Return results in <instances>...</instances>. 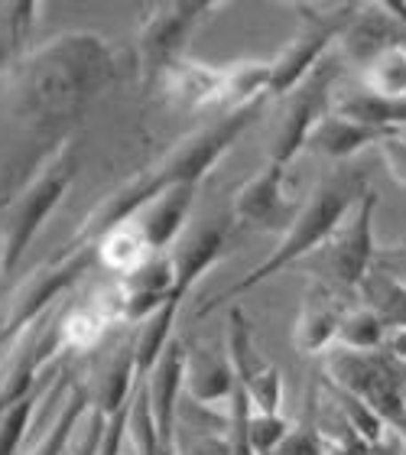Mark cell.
I'll return each mask as SVG.
<instances>
[{
    "mask_svg": "<svg viewBox=\"0 0 406 455\" xmlns=\"http://www.w3.org/2000/svg\"><path fill=\"white\" fill-rule=\"evenodd\" d=\"M374 212H378V192L370 189L364 199L354 205L348 219L331 235V241L312 254L309 267L315 280L325 283L335 293H358L361 283L374 270L378 257V241H374Z\"/></svg>",
    "mask_w": 406,
    "mask_h": 455,
    "instance_id": "30bf717a",
    "label": "cell"
},
{
    "mask_svg": "<svg viewBox=\"0 0 406 455\" xmlns=\"http://www.w3.org/2000/svg\"><path fill=\"white\" fill-rule=\"evenodd\" d=\"M368 452L370 455H403V449H400L397 439H380L378 446H370Z\"/></svg>",
    "mask_w": 406,
    "mask_h": 455,
    "instance_id": "f35d334b",
    "label": "cell"
},
{
    "mask_svg": "<svg viewBox=\"0 0 406 455\" xmlns=\"http://www.w3.org/2000/svg\"><path fill=\"white\" fill-rule=\"evenodd\" d=\"M361 306H368L370 313L387 325V332H403L406 329V283L384 270H370L368 280L358 290Z\"/></svg>",
    "mask_w": 406,
    "mask_h": 455,
    "instance_id": "603a6c76",
    "label": "cell"
},
{
    "mask_svg": "<svg viewBox=\"0 0 406 455\" xmlns=\"http://www.w3.org/2000/svg\"><path fill=\"white\" fill-rule=\"evenodd\" d=\"M179 306L182 303H166L163 309H156V313L150 315V319H143L140 325H133V335H131V348H133V361H137V378H147L153 371V364L160 361V355L166 351V345H170L176 335H172V329H176V315H179Z\"/></svg>",
    "mask_w": 406,
    "mask_h": 455,
    "instance_id": "7402d4cb",
    "label": "cell"
},
{
    "mask_svg": "<svg viewBox=\"0 0 406 455\" xmlns=\"http://www.w3.org/2000/svg\"><path fill=\"white\" fill-rule=\"evenodd\" d=\"M95 247H98V264L114 270L117 280L127 276L131 270H137L153 254L150 247H147V241H143L140 228L133 225V221H123V225L111 228Z\"/></svg>",
    "mask_w": 406,
    "mask_h": 455,
    "instance_id": "d4e9b609",
    "label": "cell"
},
{
    "mask_svg": "<svg viewBox=\"0 0 406 455\" xmlns=\"http://www.w3.org/2000/svg\"><path fill=\"white\" fill-rule=\"evenodd\" d=\"M36 403H39V397L29 394L27 400H20V403H13L10 410L0 413V455L20 452V446H23V439H27V433H29V423L36 417Z\"/></svg>",
    "mask_w": 406,
    "mask_h": 455,
    "instance_id": "f1b7e54d",
    "label": "cell"
},
{
    "mask_svg": "<svg viewBox=\"0 0 406 455\" xmlns=\"http://www.w3.org/2000/svg\"><path fill=\"white\" fill-rule=\"evenodd\" d=\"M331 111L341 114V117H348V121L380 127V131H403L406 127V98L403 101L378 98V95H370V92H364V88L341 95Z\"/></svg>",
    "mask_w": 406,
    "mask_h": 455,
    "instance_id": "cb8c5ba5",
    "label": "cell"
},
{
    "mask_svg": "<svg viewBox=\"0 0 406 455\" xmlns=\"http://www.w3.org/2000/svg\"><path fill=\"white\" fill-rule=\"evenodd\" d=\"M147 397H150L153 419L160 429L163 455H172V439H176V410H179V394L186 390V341L172 339L153 371L143 378Z\"/></svg>",
    "mask_w": 406,
    "mask_h": 455,
    "instance_id": "5bb4252c",
    "label": "cell"
},
{
    "mask_svg": "<svg viewBox=\"0 0 406 455\" xmlns=\"http://www.w3.org/2000/svg\"><path fill=\"white\" fill-rule=\"evenodd\" d=\"M397 433H400V439H403V446H406V419L397 427Z\"/></svg>",
    "mask_w": 406,
    "mask_h": 455,
    "instance_id": "b9f144b4",
    "label": "cell"
},
{
    "mask_svg": "<svg viewBox=\"0 0 406 455\" xmlns=\"http://www.w3.org/2000/svg\"><path fill=\"white\" fill-rule=\"evenodd\" d=\"M387 325L380 323L378 313L368 306H354L345 313V323L338 329V345L345 351H384L387 348Z\"/></svg>",
    "mask_w": 406,
    "mask_h": 455,
    "instance_id": "83f0119b",
    "label": "cell"
},
{
    "mask_svg": "<svg viewBox=\"0 0 406 455\" xmlns=\"http://www.w3.org/2000/svg\"><path fill=\"white\" fill-rule=\"evenodd\" d=\"M387 351L400 361V364H406V329H403V332H390Z\"/></svg>",
    "mask_w": 406,
    "mask_h": 455,
    "instance_id": "74e56055",
    "label": "cell"
},
{
    "mask_svg": "<svg viewBox=\"0 0 406 455\" xmlns=\"http://www.w3.org/2000/svg\"><path fill=\"white\" fill-rule=\"evenodd\" d=\"M123 446H131L133 455H163L160 429L153 419L150 397H147V384L137 380L133 397L127 403V423H123Z\"/></svg>",
    "mask_w": 406,
    "mask_h": 455,
    "instance_id": "4316f807",
    "label": "cell"
},
{
    "mask_svg": "<svg viewBox=\"0 0 406 455\" xmlns=\"http://www.w3.org/2000/svg\"><path fill=\"white\" fill-rule=\"evenodd\" d=\"M195 196H199V186H176V189H166L163 196H156L150 205H143L131 219L140 228L143 241L153 254H166L186 235Z\"/></svg>",
    "mask_w": 406,
    "mask_h": 455,
    "instance_id": "d6986e66",
    "label": "cell"
},
{
    "mask_svg": "<svg viewBox=\"0 0 406 455\" xmlns=\"http://www.w3.org/2000/svg\"><path fill=\"white\" fill-rule=\"evenodd\" d=\"M23 52H27V46H23L7 27H0V78L7 76L10 68H13V62H17Z\"/></svg>",
    "mask_w": 406,
    "mask_h": 455,
    "instance_id": "8d00e7d4",
    "label": "cell"
},
{
    "mask_svg": "<svg viewBox=\"0 0 406 455\" xmlns=\"http://www.w3.org/2000/svg\"><path fill=\"white\" fill-rule=\"evenodd\" d=\"M227 241H231L227 221H199V225L186 228V235L166 251L172 260V276H176V286H172L176 303H182L192 286L225 257Z\"/></svg>",
    "mask_w": 406,
    "mask_h": 455,
    "instance_id": "7c38bea8",
    "label": "cell"
},
{
    "mask_svg": "<svg viewBox=\"0 0 406 455\" xmlns=\"http://www.w3.org/2000/svg\"><path fill=\"white\" fill-rule=\"evenodd\" d=\"M368 192H370V172L364 170V166L348 163V166H331V170L322 172L319 182L312 186L309 199L299 205L296 221L286 228V235L280 237V244H276L251 274H244L237 283H231L227 290L215 293L211 299H205L199 309V319H208L215 309L235 303L237 296L251 293L254 286L267 283L270 276L283 274L290 267L309 260L312 254H319L322 247L331 241V235L341 228V221L348 219L351 212H354V205H358Z\"/></svg>",
    "mask_w": 406,
    "mask_h": 455,
    "instance_id": "3957f363",
    "label": "cell"
},
{
    "mask_svg": "<svg viewBox=\"0 0 406 455\" xmlns=\"http://www.w3.org/2000/svg\"><path fill=\"white\" fill-rule=\"evenodd\" d=\"M39 17H43V4H0V27H7L27 49L33 29L39 27Z\"/></svg>",
    "mask_w": 406,
    "mask_h": 455,
    "instance_id": "4dcf8cb0",
    "label": "cell"
},
{
    "mask_svg": "<svg viewBox=\"0 0 406 455\" xmlns=\"http://www.w3.org/2000/svg\"><path fill=\"white\" fill-rule=\"evenodd\" d=\"M123 423H127V410L107 417V427H104L98 455H123Z\"/></svg>",
    "mask_w": 406,
    "mask_h": 455,
    "instance_id": "e575fe53",
    "label": "cell"
},
{
    "mask_svg": "<svg viewBox=\"0 0 406 455\" xmlns=\"http://www.w3.org/2000/svg\"><path fill=\"white\" fill-rule=\"evenodd\" d=\"M225 4H202V0H163L137 7L133 23V59L143 92H153L160 78L179 59H186L192 36L208 17L221 13Z\"/></svg>",
    "mask_w": 406,
    "mask_h": 455,
    "instance_id": "5b68a950",
    "label": "cell"
},
{
    "mask_svg": "<svg viewBox=\"0 0 406 455\" xmlns=\"http://www.w3.org/2000/svg\"><path fill=\"white\" fill-rule=\"evenodd\" d=\"M85 417H88V397H85V387L76 380L56 400V407L49 410L46 423L33 436V443H29V449L23 455H68L72 439L78 436V427H82Z\"/></svg>",
    "mask_w": 406,
    "mask_h": 455,
    "instance_id": "44dd1931",
    "label": "cell"
},
{
    "mask_svg": "<svg viewBox=\"0 0 406 455\" xmlns=\"http://www.w3.org/2000/svg\"><path fill=\"white\" fill-rule=\"evenodd\" d=\"M0 274H4V231H0Z\"/></svg>",
    "mask_w": 406,
    "mask_h": 455,
    "instance_id": "60d3db41",
    "label": "cell"
},
{
    "mask_svg": "<svg viewBox=\"0 0 406 455\" xmlns=\"http://www.w3.org/2000/svg\"><path fill=\"white\" fill-rule=\"evenodd\" d=\"M137 361H133L131 339H123L117 348H111L98 361L95 368L88 371V378L82 380L88 397V410L92 413H101V417H114L127 410L133 397V387H137Z\"/></svg>",
    "mask_w": 406,
    "mask_h": 455,
    "instance_id": "9a60e30c",
    "label": "cell"
},
{
    "mask_svg": "<svg viewBox=\"0 0 406 455\" xmlns=\"http://www.w3.org/2000/svg\"><path fill=\"white\" fill-rule=\"evenodd\" d=\"M98 264L95 244H66L59 254L46 257L43 264L29 270L10 293L4 315H0V348H7L20 332L39 323L46 313H52V303L72 290L82 276Z\"/></svg>",
    "mask_w": 406,
    "mask_h": 455,
    "instance_id": "52a82bcc",
    "label": "cell"
},
{
    "mask_svg": "<svg viewBox=\"0 0 406 455\" xmlns=\"http://www.w3.org/2000/svg\"><path fill=\"white\" fill-rule=\"evenodd\" d=\"M78 176V137L62 133L36 172L20 186L7 202H0V231H4V276L13 274V267L23 260L39 228L46 225L56 205L68 196Z\"/></svg>",
    "mask_w": 406,
    "mask_h": 455,
    "instance_id": "277c9868",
    "label": "cell"
},
{
    "mask_svg": "<svg viewBox=\"0 0 406 455\" xmlns=\"http://www.w3.org/2000/svg\"><path fill=\"white\" fill-rule=\"evenodd\" d=\"M384 10H387L394 20H397L400 29H406V4H384Z\"/></svg>",
    "mask_w": 406,
    "mask_h": 455,
    "instance_id": "ab89813d",
    "label": "cell"
},
{
    "mask_svg": "<svg viewBox=\"0 0 406 455\" xmlns=\"http://www.w3.org/2000/svg\"><path fill=\"white\" fill-rule=\"evenodd\" d=\"M286 170L276 163H264L241 189L231 196V215L235 225L254 228V231H274L283 237L286 228L299 215V205L286 199L283 189Z\"/></svg>",
    "mask_w": 406,
    "mask_h": 455,
    "instance_id": "8fae6325",
    "label": "cell"
},
{
    "mask_svg": "<svg viewBox=\"0 0 406 455\" xmlns=\"http://www.w3.org/2000/svg\"><path fill=\"white\" fill-rule=\"evenodd\" d=\"M361 88L378 98H394L403 101L406 98V43H394L384 52L370 59L368 66L358 68Z\"/></svg>",
    "mask_w": 406,
    "mask_h": 455,
    "instance_id": "484cf974",
    "label": "cell"
},
{
    "mask_svg": "<svg viewBox=\"0 0 406 455\" xmlns=\"http://www.w3.org/2000/svg\"><path fill=\"white\" fill-rule=\"evenodd\" d=\"M237 390V374L221 348L186 339V394L202 407H225Z\"/></svg>",
    "mask_w": 406,
    "mask_h": 455,
    "instance_id": "ac0fdd59",
    "label": "cell"
},
{
    "mask_svg": "<svg viewBox=\"0 0 406 455\" xmlns=\"http://www.w3.org/2000/svg\"><path fill=\"white\" fill-rule=\"evenodd\" d=\"M380 160L390 170V176L406 186V140L403 137H390L387 143H380Z\"/></svg>",
    "mask_w": 406,
    "mask_h": 455,
    "instance_id": "836d02e7",
    "label": "cell"
},
{
    "mask_svg": "<svg viewBox=\"0 0 406 455\" xmlns=\"http://www.w3.org/2000/svg\"><path fill=\"white\" fill-rule=\"evenodd\" d=\"M117 323V313L111 306V293L107 296H92L85 303L68 306L56 319L59 329V351H88L95 348L104 335L111 332V325Z\"/></svg>",
    "mask_w": 406,
    "mask_h": 455,
    "instance_id": "ffe728a7",
    "label": "cell"
},
{
    "mask_svg": "<svg viewBox=\"0 0 406 455\" xmlns=\"http://www.w3.org/2000/svg\"><path fill=\"white\" fill-rule=\"evenodd\" d=\"M325 452L329 449H325V436L319 433V427L312 419H299V423H293L290 436H286V443L280 446L276 455H325Z\"/></svg>",
    "mask_w": 406,
    "mask_h": 455,
    "instance_id": "1f68e13d",
    "label": "cell"
},
{
    "mask_svg": "<svg viewBox=\"0 0 406 455\" xmlns=\"http://www.w3.org/2000/svg\"><path fill=\"white\" fill-rule=\"evenodd\" d=\"M390 137H400V131H380V127H368V124L348 121L341 114L331 111L329 117H322L319 127L309 133L306 140V150L312 156H322L329 160L331 166H348L354 163V156H361L364 150L387 143Z\"/></svg>",
    "mask_w": 406,
    "mask_h": 455,
    "instance_id": "e0dca14e",
    "label": "cell"
},
{
    "mask_svg": "<svg viewBox=\"0 0 406 455\" xmlns=\"http://www.w3.org/2000/svg\"><path fill=\"white\" fill-rule=\"evenodd\" d=\"M325 380L368 403L387 427L397 429L406 419V364L384 351H345L331 355Z\"/></svg>",
    "mask_w": 406,
    "mask_h": 455,
    "instance_id": "9c48e42d",
    "label": "cell"
},
{
    "mask_svg": "<svg viewBox=\"0 0 406 455\" xmlns=\"http://www.w3.org/2000/svg\"><path fill=\"white\" fill-rule=\"evenodd\" d=\"M374 270H384V274L397 276V280L406 283V244L378 251V257H374Z\"/></svg>",
    "mask_w": 406,
    "mask_h": 455,
    "instance_id": "d590c367",
    "label": "cell"
},
{
    "mask_svg": "<svg viewBox=\"0 0 406 455\" xmlns=\"http://www.w3.org/2000/svg\"><path fill=\"white\" fill-rule=\"evenodd\" d=\"M0 82L20 124L36 133L66 131L117 82V56L95 29H66L29 46Z\"/></svg>",
    "mask_w": 406,
    "mask_h": 455,
    "instance_id": "6da1fadb",
    "label": "cell"
},
{
    "mask_svg": "<svg viewBox=\"0 0 406 455\" xmlns=\"http://www.w3.org/2000/svg\"><path fill=\"white\" fill-rule=\"evenodd\" d=\"M293 423L283 413H254L251 417V443L257 455H276L286 443Z\"/></svg>",
    "mask_w": 406,
    "mask_h": 455,
    "instance_id": "f546056e",
    "label": "cell"
},
{
    "mask_svg": "<svg viewBox=\"0 0 406 455\" xmlns=\"http://www.w3.org/2000/svg\"><path fill=\"white\" fill-rule=\"evenodd\" d=\"M264 111H267V101L235 108V111H225L211 124L199 127V131H192L189 137L176 140L150 166H143L140 172L127 176L121 186H114L107 196H101L92 205V212L82 219L76 237L68 244H98L111 228L131 221L143 205H150L166 189H176V186H202V180H205L208 172L225 160V153L264 117Z\"/></svg>",
    "mask_w": 406,
    "mask_h": 455,
    "instance_id": "7a4b0ae2",
    "label": "cell"
},
{
    "mask_svg": "<svg viewBox=\"0 0 406 455\" xmlns=\"http://www.w3.org/2000/svg\"><path fill=\"white\" fill-rule=\"evenodd\" d=\"M345 296L329 290L325 283H315L306 290L303 303H299V315L293 325V345L303 355H322L331 341H338V329L345 323Z\"/></svg>",
    "mask_w": 406,
    "mask_h": 455,
    "instance_id": "2e32d148",
    "label": "cell"
},
{
    "mask_svg": "<svg viewBox=\"0 0 406 455\" xmlns=\"http://www.w3.org/2000/svg\"><path fill=\"white\" fill-rule=\"evenodd\" d=\"M104 427H107V417H101V413H92V410H88V417L82 419V427H78V436L72 439V449H68V455H98Z\"/></svg>",
    "mask_w": 406,
    "mask_h": 455,
    "instance_id": "d6a6232c",
    "label": "cell"
},
{
    "mask_svg": "<svg viewBox=\"0 0 406 455\" xmlns=\"http://www.w3.org/2000/svg\"><path fill=\"white\" fill-rule=\"evenodd\" d=\"M156 92L176 111H202L211 105H225L227 111V66H208L186 56L160 78Z\"/></svg>",
    "mask_w": 406,
    "mask_h": 455,
    "instance_id": "4fadbf2b",
    "label": "cell"
},
{
    "mask_svg": "<svg viewBox=\"0 0 406 455\" xmlns=\"http://www.w3.org/2000/svg\"><path fill=\"white\" fill-rule=\"evenodd\" d=\"M341 68H345V59L335 49L331 56L322 59V66L306 78L303 85H296L290 95L276 98V114L274 124H270V133L264 140L267 163H276V166H290V163L306 150V140L309 133L319 127L322 117H329L331 108H335V82H338Z\"/></svg>",
    "mask_w": 406,
    "mask_h": 455,
    "instance_id": "ba28073f",
    "label": "cell"
},
{
    "mask_svg": "<svg viewBox=\"0 0 406 455\" xmlns=\"http://www.w3.org/2000/svg\"><path fill=\"white\" fill-rule=\"evenodd\" d=\"M296 33L274 59H270V101L290 95L296 85L322 66V59L331 56L351 23L358 20V4H296Z\"/></svg>",
    "mask_w": 406,
    "mask_h": 455,
    "instance_id": "8992f818",
    "label": "cell"
}]
</instances>
